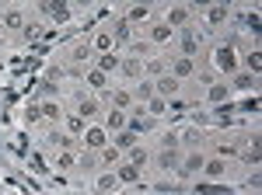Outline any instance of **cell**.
I'll use <instances>...</instances> for the list:
<instances>
[{"instance_id":"obj_14","label":"cell","mask_w":262,"mask_h":195,"mask_svg":"<svg viewBox=\"0 0 262 195\" xmlns=\"http://www.w3.org/2000/svg\"><path fill=\"white\" fill-rule=\"evenodd\" d=\"M227 7L224 4H213V7H203V25H206V32H213V28H221L224 21H227Z\"/></svg>"},{"instance_id":"obj_19","label":"cell","mask_w":262,"mask_h":195,"mask_svg":"<svg viewBox=\"0 0 262 195\" xmlns=\"http://www.w3.org/2000/svg\"><path fill=\"white\" fill-rule=\"evenodd\" d=\"M129 94H133V101H137V105H147V101H150V98H154V80H137V84H129Z\"/></svg>"},{"instance_id":"obj_24","label":"cell","mask_w":262,"mask_h":195,"mask_svg":"<svg viewBox=\"0 0 262 195\" xmlns=\"http://www.w3.org/2000/svg\"><path fill=\"white\" fill-rule=\"evenodd\" d=\"M122 160H126V164H137V167H147V164H150V150L137 143V147H129V150H126Z\"/></svg>"},{"instance_id":"obj_3","label":"cell","mask_w":262,"mask_h":195,"mask_svg":"<svg viewBox=\"0 0 262 195\" xmlns=\"http://www.w3.org/2000/svg\"><path fill=\"white\" fill-rule=\"evenodd\" d=\"M150 164L161 171V175H175L182 164V150H175V147H158L154 154H150Z\"/></svg>"},{"instance_id":"obj_10","label":"cell","mask_w":262,"mask_h":195,"mask_svg":"<svg viewBox=\"0 0 262 195\" xmlns=\"http://www.w3.org/2000/svg\"><path fill=\"white\" fill-rule=\"evenodd\" d=\"M175 35H179V32H171L168 25L154 21V25H150V32H147V42H150V49L158 53V49H164V45H171V42H175Z\"/></svg>"},{"instance_id":"obj_31","label":"cell","mask_w":262,"mask_h":195,"mask_svg":"<svg viewBox=\"0 0 262 195\" xmlns=\"http://www.w3.org/2000/svg\"><path fill=\"white\" fill-rule=\"evenodd\" d=\"M46 14L56 21V25H67V21H70V7H63V4H49V7H46Z\"/></svg>"},{"instance_id":"obj_15","label":"cell","mask_w":262,"mask_h":195,"mask_svg":"<svg viewBox=\"0 0 262 195\" xmlns=\"http://www.w3.org/2000/svg\"><path fill=\"white\" fill-rule=\"evenodd\" d=\"M18 28H25V11L21 7L0 11V32H18Z\"/></svg>"},{"instance_id":"obj_18","label":"cell","mask_w":262,"mask_h":195,"mask_svg":"<svg viewBox=\"0 0 262 195\" xmlns=\"http://www.w3.org/2000/svg\"><path fill=\"white\" fill-rule=\"evenodd\" d=\"M154 18V7H147V4H140V7H126V14H122V21L133 28V25H147V21Z\"/></svg>"},{"instance_id":"obj_34","label":"cell","mask_w":262,"mask_h":195,"mask_svg":"<svg viewBox=\"0 0 262 195\" xmlns=\"http://www.w3.org/2000/svg\"><path fill=\"white\" fill-rule=\"evenodd\" d=\"M0 42H4V32H0Z\"/></svg>"},{"instance_id":"obj_11","label":"cell","mask_w":262,"mask_h":195,"mask_svg":"<svg viewBox=\"0 0 262 195\" xmlns=\"http://www.w3.org/2000/svg\"><path fill=\"white\" fill-rule=\"evenodd\" d=\"M179 133V150L185 154V150H200L203 143V129L200 126H185V129H175Z\"/></svg>"},{"instance_id":"obj_12","label":"cell","mask_w":262,"mask_h":195,"mask_svg":"<svg viewBox=\"0 0 262 195\" xmlns=\"http://www.w3.org/2000/svg\"><path fill=\"white\" fill-rule=\"evenodd\" d=\"M200 178H206V181H224V178H227V160H224V157H206Z\"/></svg>"},{"instance_id":"obj_5","label":"cell","mask_w":262,"mask_h":195,"mask_svg":"<svg viewBox=\"0 0 262 195\" xmlns=\"http://www.w3.org/2000/svg\"><path fill=\"white\" fill-rule=\"evenodd\" d=\"M81 139H84V150H88V154H101V150L112 143V136L105 133V126H84Z\"/></svg>"},{"instance_id":"obj_2","label":"cell","mask_w":262,"mask_h":195,"mask_svg":"<svg viewBox=\"0 0 262 195\" xmlns=\"http://www.w3.org/2000/svg\"><path fill=\"white\" fill-rule=\"evenodd\" d=\"M192 14H196V11H192L189 4H168L161 11V25H168L171 32H182V28L192 25Z\"/></svg>"},{"instance_id":"obj_30","label":"cell","mask_w":262,"mask_h":195,"mask_svg":"<svg viewBox=\"0 0 262 195\" xmlns=\"http://www.w3.org/2000/svg\"><path fill=\"white\" fill-rule=\"evenodd\" d=\"M77 167V150H60L56 154V171H74Z\"/></svg>"},{"instance_id":"obj_29","label":"cell","mask_w":262,"mask_h":195,"mask_svg":"<svg viewBox=\"0 0 262 195\" xmlns=\"http://www.w3.org/2000/svg\"><path fill=\"white\" fill-rule=\"evenodd\" d=\"M137 139H140V136H137V133H129V129H122V133H116V136H112V147L126 154L129 147H137Z\"/></svg>"},{"instance_id":"obj_17","label":"cell","mask_w":262,"mask_h":195,"mask_svg":"<svg viewBox=\"0 0 262 195\" xmlns=\"http://www.w3.org/2000/svg\"><path fill=\"white\" fill-rule=\"evenodd\" d=\"M101 126H105V133H108V136L122 133V129H126V112H119V108H105V118H101Z\"/></svg>"},{"instance_id":"obj_33","label":"cell","mask_w":262,"mask_h":195,"mask_svg":"<svg viewBox=\"0 0 262 195\" xmlns=\"http://www.w3.org/2000/svg\"><path fill=\"white\" fill-rule=\"evenodd\" d=\"M88 56H91V45H88V42H77V45H74V53H70L74 63H84Z\"/></svg>"},{"instance_id":"obj_6","label":"cell","mask_w":262,"mask_h":195,"mask_svg":"<svg viewBox=\"0 0 262 195\" xmlns=\"http://www.w3.org/2000/svg\"><path fill=\"white\" fill-rule=\"evenodd\" d=\"M203 101L213 105V108L227 105V101H231V87H227V80H210V84L203 87Z\"/></svg>"},{"instance_id":"obj_32","label":"cell","mask_w":262,"mask_h":195,"mask_svg":"<svg viewBox=\"0 0 262 195\" xmlns=\"http://www.w3.org/2000/svg\"><path fill=\"white\" fill-rule=\"evenodd\" d=\"M98 160L105 164V167H112V164H122V150H116V147L108 143V147H105V150L98 154Z\"/></svg>"},{"instance_id":"obj_16","label":"cell","mask_w":262,"mask_h":195,"mask_svg":"<svg viewBox=\"0 0 262 195\" xmlns=\"http://www.w3.org/2000/svg\"><path fill=\"white\" fill-rule=\"evenodd\" d=\"M88 45H91V49H95V53H116V39H112V28H98V32H95V35H91V42H88Z\"/></svg>"},{"instance_id":"obj_13","label":"cell","mask_w":262,"mask_h":195,"mask_svg":"<svg viewBox=\"0 0 262 195\" xmlns=\"http://www.w3.org/2000/svg\"><path fill=\"white\" fill-rule=\"evenodd\" d=\"M227 87H231V94H234V91H238V94H248V91L255 94V91H259V77H252V74L238 70V74L231 77V84H227Z\"/></svg>"},{"instance_id":"obj_28","label":"cell","mask_w":262,"mask_h":195,"mask_svg":"<svg viewBox=\"0 0 262 195\" xmlns=\"http://www.w3.org/2000/svg\"><path fill=\"white\" fill-rule=\"evenodd\" d=\"M49 143L60 147V150H77V139L70 136V133H63V129H53V133H49Z\"/></svg>"},{"instance_id":"obj_4","label":"cell","mask_w":262,"mask_h":195,"mask_svg":"<svg viewBox=\"0 0 262 195\" xmlns=\"http://www.w3.org/2000/svg\"><path fill=\"white\" fill-rule=\"evenodd\" d=\"M203 164H206V154H203V150H185V154H182V164H179V171H175V175H179L182 181H189V178H200Z\"/></svg>"},{"instance_id":"obj_1","label":"cell","mask_w":262,"mask_h":195,"mask_svg":"<svg viewBox=\"0 0 262 195\" xmlns=\"http://www.w3.org/2000/svg\"><path fill=\"white\" fill-rule=\"evenodd\" d=\"M210 66H213V74H221V80H224V77H234V74L242 70L238 49H234L231 42H221V45H213V49H210Z\"/></svg>"},{"instance_id":"obj_21","label":"cell","mask_w":262,"mask_h":195,"mask_svg":"<svg viewBox=\"0 0 262 195\" xmlns=\"http://www.w3.org/2000/svg\"><path fill=\"white\" fill-rule=\"evenodd\" d=\"M84 84H88L91 91H108V87H116V84H108V74H101L98 66L84 70Z\"/></svg>"},{"instance_id":"obj_25","label":"cell","mask_w":262,"mask_h":195,"mask_svg":"<svg viewBox=\"0 0 262 195\" xmlns=\"http://www.w3.org/2000/svg\"><path fill=\"white\" fill-rule=\"evenodd\" d=\"M95 66H98L101 74H119V66H122V56H119V53H101Z\"/></svg>"},{"instance_id":"obj_7","label":"cell","mask_w":262,"mask_h":195,"mask_svg":"<svg viewBox=\"0 0 262 195\" xmlns=\"http://www.w3.org/2000/svg\"><path fill=\"white\" fill-rule=\"evenodd\" d=\"M175 39H179V45H182V53H179V56L196 59V53H200V45H203V35L196 32V28H192V25H189V28H182Z\"/></svg>"},{"instance_id":"obj_27","label":"cell","mask_w":262,"mask_h":195,"mask_svg":"<svg viewBox=\"0 0 262 195\" xmlns=\"http://www.w3.org/2000/svg\"><path fill=\"white\" fill-rule=\"evenodd\" d=\"M39 112H42V118H46V122H63V115H67L60 101H46V105H39Z\"/></svg>"},{"instance_id":"obj_9","label":"cell","mask_w":262,"mask_h":195,"mask_svg":"<svg viewBox=\"0 0 262 195\" xmlns=\"http://www.w3.org/2000/svg\"><path fill=\"white\" fill-rule=\"evenodd\" d=\"M112 175H116V181H119V188H129V185H140V181H143V167L122 160V164L112 167Z\"/></svg>"},{"instance_id":"obj_22","label":"cell","mask_w":262,"mask_h":195,"mask_svg":"<svg viewBox=\"0 0 262 195\" xmlns=\"http://www.w3.org/2000/svg\"><path fill=\"white\" fill-rule=\"evenodd\" d=\"M91 192H95V195H108V192L116 195V192H119V181H116V175H112V171H105V175H98V178H95Z\"/></svg>"},{"instance_id":"obj_26","label":"cell","mask_w":262,"mask_h":195,"mask_svg":"<svg viewBox=\"0 0 262 195\" xmlns=\"http://www.w3.org/2000/svg\"><path fill=\"white\" fill-rule=\"evenodd\" d=\"M143 115H147V118H164V115H168V101L154 94L147 105H143Z\"/></svg>"},{"instance_id":"obj_20","label":"cell","mask_w":262,"mask_h":195,"mask_svg":"<svg viewBox=\"0 0 262 195\" xmlns=\"http://www.w3.org/2000/svg\"><path fill=\"white\" fill-rule=\"evenodd\" d=\"M101 112V105H98V98L95 94H81L77 98V112H74V115H81L84 122H88V118H95Z\"/></svg>"},{"instance_id":"obj_8","label":"cell","mask_w":262,"mask_h":195,"mask_svg":"<svg viewBox=\"0 0 262 195\" xmlns=\"http://www.w3.org/2000/svg\"><path fill=\"white\" fill-rule=\"evenodd\" d=\"M168 74L179 80V84H185L189 77H196V59H189V56H171V59H168Z\"/></svg>"},{"instance_id":"obj_23","label":"cell","mask_w":262,"mask_h":195,"mask_svg":"<svg viewBox=\"0 0 262 195\" xmlns=\"http://www.w3.org/2000/svg\"><path fill=\"white\" fill-rule=\"evenodd\" d=\"M112 108H119V112L137 108V101H133V94H129V87H112Z\"/></svg>"}]
</instances>
